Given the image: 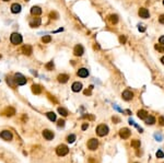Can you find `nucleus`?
Instances as JSON below:
<instances>
[{
    "label": "nucleus",
    "mask_w": 164,
    "mask_h": 163,
    "mask_svg": "<svg viewBox=\"0 0 164 163\" xmlns=\"http://www.w3.org/2000/svg\"><path fill=\"white\" fill-rule=\"evenodd\" d=\"M138 14H139V17L142 18V19H149L150 18V12L145 8H140L139 11H138Z\"/></svg>",
    "instance_id": "obj_7"
},
{
    "label": "nucleus",
    "mask_w": 164,
    "mask_h": 163,
    "mask_svg": "<svg viewBox=\"0 0 164 163\" xmlns=\"http://www.w3.org/2000/svg\"><path fill=\"white\" fill-rule=\"evenodd\" d=\"M57 125H58V127H64V126H65V121H64V119H59Z\"/></svg>",
    "instance_id": "obj_35"
},
{
    "label": "nucleus",
    "mask_w": 164,
    "mask_h": 163,
    "mask_svg": "<svg viewBox=\"0 0 164 163\" xmlns=\"http://www.w3.org/2000/svg\"><path fill=\"white\" fill-rule=\"evenodd\" d=\"M49 18L50 19H54V20H57L58 19V13L55 12V11H52L49 13Z\"/></svg>",
    "instance_id": "obj_31"
},
{
    "label": "nucleus",
    "mask_w": 164,
    "mask_h": 163,
    "mask_svg": "<svg viewBox=\"0 0 164 163\" xmlns=\"http://www.w3.org/2000/svg\"><path fill=\"white\" fill-rule=\"evenodd\" d=\"M131 135V130L128 128H122L119 130V136L123 139H128Z\"/></svg>",
    "instance_id": "obj_6"
},
{
    "label": "nucleus",
    "mask_w": 164,
    "mask_h": 163,
    "mask_svg": "<svg viewBox=\"0 0 164 163\" xmlns=\"http://www.w3.org/2000/svg\"><path fill=\"white\" fill-rule=\"evenodd\" d=\"M0 59H1V55H0Z\"/></svg>",
    "instance_id": "obj_50"
},
{
    "label": "nucleus",
    "mask_w": 164,
    "mask_h": 163,
    "mask_svg": "<svg viewBox=\"0 0 164 163\" xmlns=\"http://www.w3.org/2000/svg\"><path fill=\"white\" fill-rule=\"evenodd\" d=\"M83 53H84V48H83V46L82 45H76L74 47V49H73V54L76 56H82L83 55Z\"/></svg>",
    "instance_id": "obj_10"
},
{
    "label": "nucleus",
    "mask_w": 164,
    "mask_h": 163,
    "mask_svg": "<svg viewBox=\"0 0 164 163\" xmlns=\"http://www.w3.org/2000/svg\"><path fill=\"white\" fill-rule=\"evenodd\" d=\"M43 137H44V138H45L46 140H53L54 137H55V135H54V132L52 131V130L45 129V130L43 131Z\"/></svg>",
    "instance_id": "obj_9"
},
{
    "label": "nucleus",
    "mask_w": 164,
    "mask_h": 163,
    "mask_svg": "<svg viewBox=\"0 0 164 163\" xmlns=\"http://www.w3.org/2000/svg\"><path fill=\"white\" fill-rule=\"evenodd\" d=\"M159 22L161 23V24H164V14H161L159 18Z\"/></svg>",
    "instance_id": "obj_39"
},
{
    "label": "nucleus",
    "mask_w": 164,
    "mask_h": 163,
    "mask_svg": "<svg viewBox=\"0 0 164 163\" xmlns=\"http://www.w3.org/2000/svg\"><path fill=\"white\" fill-rule=\"evenodd\" d=\"M3 114H5L6 115V116H13V115L14 114H16V110H14V108L13 107H7L6 108V110H5V112H3Z\"/></svg>",
    "instance_id": "obj_19"
},
{
    "label": "nucleus",
    "mask_w": 164,
    "mask_h": 163,
    "mask_svg": "<svg viewBox=\"0 0 164 163\" xmlns=\"http://www.w3.org/2000/svg\"><path fill=\"white\" fill-rule=\"evenodd\" d=\"M161 63H162V64L164 65V56H163V57H162V58H161Z\"/></svg>",
    "instance_id": "obj_46"
},
{
    "label": "nucleus",
    "mask_w": 164,
    "mask_h": 163,
    "mask_svg": "<svg viewBox=\"0 0 164 163\" xmlns=\"http://www.w3.org/2000/svg\"><path fill=\"white\" fill-rule=\"evenodd\" d=\"M77 75H78V77H80V78H86L87 76H89V70H87L86 68H80V69L77 71Z\"/></svg>",
    "instance_id": "obj_14"
},
{
    "label": "nucleus",
    "mask_w": 164,
    "mask_h": 163,
    "mask_svg": "<svg viewBox=\"0 0 164 163\" xmlns=\"http://www.w3.org/2000/svg\"><path fill=\"white\" fill-rule=\"evenodd\" d=\"M163 6H164V0H163Z\"/></svg>",
    "instance_id": "obj_49"
},
{
    "label": "nucleus",
    "mask_w": 164,
    "mask_h": 163,
    "mask_svg": "<svg viewBox=\"0 0 164 163\" xmlns=\"http://www.w3.org/2000/svg\"><path fill=\"white\" fill-rule=\"evenodd\" d=\"M84 94H85V95H91V89L90 90H85Z\"/></svg>",
    "instance_id": "obj_44"
},
{
    "label": "nucleus",
    "mask_w": 164,
    "mask_h": 163,
    "mask_svg": "<svg viewBox=\"0 0 164 163\" xmlns=\"http://www.w3.org/2000/svg\"><path fill=\"white\" fill-rule=\"evenodd\" d=\"M7 83H8V84L11 86V88H13V89L18 85L17 82H16V79L12 78V77H7Z\"/></svg>",
    "instance_id": "obj_21"
},
{
    "label": "nucleus",
    "mask_w": 164,
    "mask_h": 163,
    "mask_svg": "<svg viewBox=\"0 0 164 163\" xmlns=\"http://www.w3.org/2000/svg\"><path fill=\"white\" fill-rule=\"evenodd\" d=\"M22 53L24 54V55H26V56H30L31 54L33 53V48H32V46L31 45H24V46H22Z\"/></svg>",
    "instance_id": "obj_13"
},
{
    "label": "nucleus",
    "mask_w": 164,
    "mask_h": 163,
    "mask_svg": "<svg viewBox=\"0 0 164 163\" xmlns=\"http://www.w3.org/2000/svg\"><path fill=\"white\" fill-rule=\"evenodd\" d=\"M159 43H160L161 45H164V35H162L161 37L159 38Z\"/></svg>",
    "instance_id": "obj_40"
},
{
    "label": "nucleus",
    "mask_w": 164,
    "mask_h": 163,
    "mask_svg": "<svg viewBox=\"0 0 164 163\" xmlns=\"http://www.w3.org/2000/svg\"><path fill=\"white\" fill-rule=\"evenodd\" d=\"M96 134L100 137H104V136H106L107 134H108V127L106 125H104V124H102V125H98L97 126V128H96Z\"/></svg>",
    "instance_id": "obj_2"
},
{
    "label": "nucleus",
    "mask_w": 164,
    "mask_h": 163,
    "mask_svg": "<svg viewBox=\"0 0 164 163\" xmlns=\"http://www.w3.org/2000/svg\"><path fill=\"white\" fill-rule=\"evenodd\" d=\"M10 41L11 43H12L13 45H19L22 43V41H23V38H22V35L19 34V33H12L10 36Z\"/></svg>",
    "instance_id": "obj_1"
},
{
    "label": "nucleus",
    "mask_w": 164,
    "mask_h": 163,
    "mask_svg": "<svg viewBox=\"0 0 164 163\" xmlns=\"http://www.w3.org/2000/svg\"><path fill=\"white\" fill-rule=\"evenodd\" d=\"M138 30H139L140 32H144L145 31V26H143V25H139V26H138Z\"/></svg>",
    "instance_id": "obj_41"
},
{
    "label": "nucleus",
    "mask_w": 164,
    "mask_h": 163,
    "mask_svg": "<svg viewBox=\"0 0 164 163\" xmlns=\"http://www.w3.org/2000/svg\"><path fill=\"white\" fill-rule=\"evenodd\" d=\"M46 116L48 117V119L49 121H52V122L56 121V114H55L54 112H48V113H46Z\"/></svg>",
    "instance_id": "obj_26"
},
{
    "label": "nucleus",
    "mask_w": 164,
    "mask_h": 163,
    "mask_svg": "<svg viewBox=\"0 0 164 163\" xmlns=\"http://www.w3.org/2000/svg\"><path fill=\"white\" fill-rule=\"evenodd\" d=\"M41 24H42V20H41V18H34L33 20L30 21V26L31 27H38V26H41Z\"/></svg>",
    "instance_id": "obj_12"
},
{
    "label": "nucleus",
    "mask_w": 164,
    "mask_h": 163,
    "mask_svg": "<svg viewBox=\"0 0 164 163\" xmlns=\"http://www.w3.org/2000/svg\"><path fill=\"white\" fill-rule=\"evenodd\" d=\"M154 48L158 50L159 53H164V45H161V44H155Z\"/></svg>",
    "instance_id": "obj_29"
},
{
    "label": "nucleus",
    "mask_w": 164,
    "mask_h": 163,
    "mask_svg": "<svg viewBox=\"0 0 164 163\" xmlns=\"http://www.w3.org/2000/svg\"><path fill=\"white\" fill-rule=\"evenodd\" d=\"M126 41H127V38H126L125 35H120L119 36V43H120V44H125Z\"/></svg>",
    "instance_id": "obj_33"
},
{
    "label": "nucleus",
    "mask_w": 164,
    "mask_h": 163,
    "mask_svg": "<svg viewBox=\"0 0 164 163\" xmlns=\"http://www.w3.org/2000/svg\"><path fill=\"white\" fill-rule=\"evenodd\" d=\"M138 117H139L140 119H145L148 116H149V114H148V112L147 111H144V110H140V111H138Z\"/></svg>",
    "instance_id": "obj_20"
},
{
    "label": "nucleus",
    "mask_w": 164,
    "mask_h": 163,
    "mask_svg": "<svg viewBox=\"0 0 164 163\" xmlns=\"http://www.w3.org/2000/svg\"><path fill=\"white\" fill-rule=\"evenodd\" d=\"M154 138L158 141H162V136L160 134H154Z\"/></svg>",
    "instance_id": "obj_36"
},
{
    "label": "nucleus",
    "mask_w": 164,
    "mask_h": 163,
    "mask_svg": "<svg viewBox=\"0 0 164 163\" xmlns=\"http://www.w3.org/2000/svg\"><path fill=\"white\" fill-rule=\"evenodd\" d=\"M58 113H59L61 116H64V117L68 116V111L66 110V108H64V107H58Z\"/></svg>",
    "instance_id": "obj_27"
},
{
    "label": "nucleus",
    "mask_w": 164,
    "mask_h": 163,
    "mask_svg": "<svg viewBox=\"0 0 164 163\" xmlns=\"http://www.w3.org/2000/svg\"><path fill=\"white\" fill-rule=\"evenodd\" d=\"M159 124L161 126H164V116H160L159 117Z\"/></svg>",
    "instance_id": "obj_38"
},
{
    "label": "nucleus",
    "mask_w": 164,
    "mask_h": 163,
    "mask_svg": "<svg viewBox=\"0 0 164 163\" xmlns=\"http://www.w3.org/2000/svg\"><path fill=\"white\" fill-rule=\"evenodd\" d=\"M24 1H30V0H24Z\"/></svg>",
    "instance_id": "obj_48"
},
{
    "label": "nucleus",
    "mask_w": 164,
    "mask_h": 163,
    "mask_svg": "<svg viewBox=\"0 0 164 163\" xmlns=\"http://www.w3.org/2000/svg\"><path fill=\"white\" fill-rule=\"evenodd\" d=\"M83 118H87V119H91V121H93L94 116H92V115H84V116H83Z\"/></svg>",
    "instance_id": "obj_42"
},
{
    "label": "nucleus",
    "mask_w": 164,
    "mask_h": 163,
    "mask_svg": "<svg viewBox=\"0 0 164 163\" xmlns=\"http://www.w3.org/2000/svg\"><path fill=\"white\" fill-rule=\"evenodd\" d=\"M42 42L44 43V44H47V43H50L52 42V36L50 35H45L42 37Z\"/></svg>",
    "instance_id": "obj_28"
},
{
    "label": "nucleus",
    "mask_w": 164,
    "mask_h": 163,
    "mask_svg": "<svg viewBox=\"0 0 164 163\" xmlns=\"http://www.w3.org/2000/svg\"><path fill=\"white\" fill-rule=\"evenodd\" d=\"M156 158H159V159L164 158V153H163L162 150H158V151H156Z\"/></svg>",
    "instance_id": "obj_34"
},
{
    "label": "nucleus",
    "mask_w": 164,
    "mask_h": 163,
    "mask_svg": "<svg viewBox=\"0 0 164 163\" xmlns=\"http://www.w3.org/2000/svg\"><path fill=\"white\" fill-rule=\"evenodd\" d=\"M45 67H46L47 70H53L54 69V63H53V61H49L48 64H46Z\"/></svg>",
    "instance_id": "obj_32"
},
{
    "label": "nucleus",
    "mask_w": 164,
    "mask_h": 163,
    "mask_svg": "<svg viewBox=\"0 0 164 163\" xmlns=\"http://www.w3.org/2000/svg\"><path fill=\"white\" fill-rule=\"evenodd\" d=\"M14 79H16V82H17L18 85H24L25 83L27 82L26 78H25L23 75H21V73H16L14 75Z\"/></svg>",
    "instance_id": "obj_4"
},
{
    "label": "nucleus",
    "mask_w": 164,
    "mask_h": 163,
    "mask_svg": "<svg viewBox=\"0 0 164 163\" xmlns=\"http://www.w3.org/2000/svg\"><path fill=\"white\" fill-rule=\"evenodd\" d=\"M135 163H137V162H135Z\"/></svg>",
    "instance_id": "obj_51"
},
{
    "label": "nucleus",
    "mask_w": 164,
    "mask_h": 163,
    "mask_svg": "<svg viewBox=\"0 0 164 163\" xmlns=\"http://www.w3.org/2000/svg\"><path fill=\"white\" fill-rule=\"evenodd\" d=\"M57 80H58V82H60V83H66L69 80V76L66 75V73H61V75H59L57 77Z\"/></svg>",
    "instance_id": "obj_18"
},
{
    "label": "nucleus",
    "mask_w": 164,
    "mask_h": 163,
    "mask_svg": "<svg viewBox=\"0 0 164 163\" xmlns=\"http://www.w3.org/2000/svg\"><path fill=\"white\" fill-rule=\"evenodd\" d=\"M0 137L6 141H10L12 139V132L9 131V130H3V131L0 132Z\"/></svg>",
    "instance_id": "obj_8"
},
{
    "label": "nucleus",
    "mask_w": 164,
    "mask_h": 163,
    "mask_svg": "<svg viewBox=\"0 0 164 163\" xmlns=\"http://www.w3.org/2000/svg\"><path fill=\"white\" fill-rule=\"evenodd\" d=\"M87 127H89V125H87V123H85V124H83L82 125V130H85V129H87Z\"/></svg>",
    "instance_id": "obj_43"
},
{
    "label": "nucleus",
    "mask_w": 164,
    "mask_h": 163,
    "mask_svg": "<svg viewBox=\"0 0 164 163\" xmlns=\"http://www.w3.org/2000/svg\"><path fill=\"white\" fill-rule=\"evenodd\" d=\"M32 92L34 94H41L42 93V88L38 84H33L32 85Z\"/></svg>",
    "instance_id": "obj_22"
},
{
    "label": "nucleus",
    "mask_w": 164,
    "mask_h": 163,
    "mask_svg": "<svg viewBox=\"0 0 164 163\" xmlns=\"http://www.w3.org/2000/svg\"><path fill=\"white\" fill-rule=\"evenodd\" d=\"M21 9H22V7L20 3H13L12 6H11V12L12 13H20L21 12Z\"/></svg>",
    "instance_id": "obj_16"
},
{
    "label": "nucleus",
    "mask_w": 164,
    "mask_h": 163,
    "mask_svg": "<svg viewBox=\"0 0 164 163\" xmlns=\"http://www.w3.org/2000/svg\"><path fill=\"white\" fill-rule=\"evenodd\" d=\"M122 96L125 101H130V100H132V97H133V93L131 92L130 90H125V91L123 92Z\"/></svg>",
    "instance_id": "obj_11"
},
{
    "label": "nucleus",
    "mask_w": 164,
    "mask_h": 163,
    "mask_svg": "<svg viewBox=\"0 0 164 163\" xmlns=\"http://www.w3.org/2000/svg\"><path fill=\"white\" fill-rule=\"evenodd\" d=\"M94 49H100V46H98L97 44H95L94 45Z\"/></svg>",
    "instance_id": "obj_45"
},
{
    "label": "nucleus",
    "mask_w": 164,
    "mask_h": 163,
    "mask_svg": "<svg viewBox=\"0 0 164 163\" xmlns=\"http://www.w3.org/2000/svg\"><path fill=\"white\" fill-rule=\"evenodd\" d=\"M2 1H5V2H7V1H9V0H2Z\"/></svg>",
    "instance_id": "obj_47"
},
{
    "label": "nucleus",
    "mask_w": 164,
    "mask_h": 163,
    "mask_svg": "<svg viewBox=\"0 0 164 163\" xmlns=\"http://www.w3.org/2000/svg\"><path fill=\"white\" fill-rule=\"evenodd\" d=\"M68 152H69V149L66 144H60V146H58L57 149H56V153L59 155V157H64V155L68 154Z\"/></svg>",
    "instance_id": "obj_3"
},
{
    "label": "nucleus",
    "mask_w": 164,
    "mask_h": 163,
    "mask_svg": "<svg viewBox=\"0 0 164 163\" xmlns=\"http://www.w3.org/2000/svg\"><path fill=\"white\" fill-rule=\"evenodd\" d=\"M71 89L73 92H80L82 90V83L81 82H73L72 83Z\"/></svg>",
    "instance_id": "obj_17"
},
{
    "label": "nucleus",
    "mask_w": 164,
    "mask_h": 163,
    "mask_svg": "<svg viewBox=\"0 0 164 163\" xmlns=\"http://www.w3.org/2000/svg\"><path fill=\"white\" fill-rule=\"evenodd\" d=\"M108 19H109V21H111L112 24H116L118 22V17L116 16V14H111V16L108 17Z\"/></svg>",
    "instance_id": "obj_24"
},
{
    "label": "nucleus",
    "mask_w": 164,
    "mask_h": 163,
    "mask_svg": "<svg viewBox=\"0 0 164 163\" xmlns=\"http://www.w3.org/2000/svg\"><path fill=\"white\" fill-rule=\"evenodd\" d=\"M98 147V140L95 139V138H92L89 140V142H87V148L91 150V151H94L96 150Z\"/></svg>",
    "instance_id": "obj_5"
},
{
    "label": "nucleus",
    "mask_w": 164,
    "mask_h": 163,
    "mask_svg": "<svg viewBox=\"0 0 164 163\" xmlns=\"http://www.w3.org/2000/svg\"><path fill=\"white\" fill-rule=\"evenodd\" d=\"M74 140H76V136L74 135H69L67 137V141H68L69 143H73Z\"/></svg>",
    "instance_id": "obj_30"
},
{
    "label": "nucleus",
    "mask_w": 164,
    "mask_h": 163,
    "mask_svg": "<svg viewBox=\"0 0 164 163\" xmlns=\"http://www.w3.org/2000/svg\"><path fill=\"white\" fill-rule=\"evenodd\" d=\"M140 140H138V139H133V140H131V147L135 148V149H139L140 148Z\"/></svg>",
    "instance_id": "obj_23"
},
{
    "label": "nucleus",
    "mask_w": 164,
    "mask_h": 163,
    "mask_svg": "<svg viewBox=\"0 0 164 163\" xmlns=\"http://www.w3.org/2000/svg\"><path fill=\"white\" fill-rule=\"evenodd\" d=\"M31 14H32V16H35V17L41 16V14H42V9L39 8V7H37V6L32 7V9H31Z\"/></svg>",
    "instance_id": "obj_15"
},
{
    "label": "nucleus",
    "mask_w": 164,
    "mask_h": 163,
    "mask_svg": "<svg viewBox=\"0 0 164 163\" xmlns=\"http://www.w3.org/2000/svg\"><path fill=\"white\" fill-rule=\"evenodd\" d=\"M144 121H145V124H147V125H153L155 123V118L153 116H148L147 118L144 119Z\"/></svg>",
    "instance_id": "obj_25"
},
{
    "label": "nucleus",
    "mask_w": 164,
    "mask_h": 163,
    "mask_svg": "<svg viewBox=\"0 0 164 163\" xmlns=\"http://www.w3.org/2000/svg\"><path fill=\"white\" fill-rule=\"evenodd\" d=\"M112 121L114 122L115 124H118V123L120 122V119H119V118H118L117 116H113V117H112Z\"/></svg>",
    "instance_id": "obj_37"
}]
</instances>
